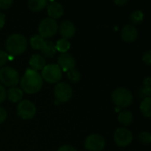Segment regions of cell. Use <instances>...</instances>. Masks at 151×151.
<instances>
[{"label": "cell", "mask_w": 151, "mask_h": 151, "mask_svg": "<svg viewBox=\"0 0 151 151\" xmlns=\"http://www.w3.org/2000/svg\"><path fill=\"white\" fill-rule=\"evenodd\" d=\"M142 60L148 65H150L151 64V50H147L143 53L142 55Z\"/></svg>", "instance_id": "obj_28"}, {"label": "cell", "mask_w": 151, "mask_h": 151, "mask_svg": "<svg viewBox=\"0 0 151 151\" xmlns=\"http://www.w3.org/2000/svg\"><path fill=\"white\" fill-rule=\"evenodd\" d=\"M41 76L50 83H56L62 78V71L57 64H50L42 68Z\"/></svg>", "instance_id": "obj_6"}, {"label": "cell", "mask_w": 151, "mask_h": 151, "mask_svg": "<svg viewBox=\"0 0 151 151\" xmlns=\"http://www.w3.org/2000/svg\"><path fill=\"white\" fill-rule=\"evenodd\" d=\"M55 45H56V50H58V51H60L62 53H65L70 49L71 43L67 39L61 38V39L58 40V42H57V43Z\"/></svg>", "instance_id": "obj_21"}, {"label": "cell", "mask_w": 151, "mask_h": 151, "mask_svg": "<svg viewBox=\"0 0 151 151\" xmlns=\"http://www.w3.org/2000/svg\"><path fill=\"white\" fill-rule=\"evenodd\" d=\"M6 118H7L6 111L4 108L0 107V123H3L4 121H5Z\"/></svg>", "instance_id": "obj_31"}, {"label": "cell", "mask_w": 151, "mask_h": 151, "mask_svg": "<svg viewBox=\"0 0 151 151\" xmlns=\"http://www.w3.org/2000/svg\"><path fill=\"white\" fill-rule=\"evenodd\" d=\"M105 146L104 138L98 134H89L85 139V148L90 151H101Z\"/></svg>", "instance_id": "obj_9"}, {"label": "cell", "mask_w": 151, "mask_h": 151, "mask_svg": "<svg viewBox=\"0 0 151 151\" xmlns=\"http://www.w3.org/2000/svg\"><path fill=\"white\" fill-rule=\"evenodd\" d=\"M40 50L43 57H49V58H52L57 52L56 45L53 43V42L50 40H44L43 44Z\"/></svg>", "instance_id": "obj_16"}, {"label": "cell", "mask_w": 151, "mask_h": 151, "mask_svg": "<svg viewBox=\"0 0 151 151\" xmlns=\"http://www.w3.org/2000/svg\"><path fill=\"white\" fill-rule=\"evenodd\" d=\"M151 95V87L150 86H144L142 87L139 90V96L141 98H145V97H150Z\"/></svg>", "instance_id": "obj_26"}, {"label": "cell", "mask_w": 151, "mask_h": 151, "mask_svg": "<svg viewBox=\"0 0 151 151\" xmlns=\"http://www.w3.org/2000/svg\"><path fill=\"white\" fill-rule=\"evenodd\" d=\"M58 65L60 67L61 71H69L73 69L75 66V59L70 53H62L58 58Z\"/></svg>", "instance_id": "obj_11"}, {"label": "cell", "mask_w": 151, "mask_h": 151, "mask_svg": "<svg viewBox=\"0 0 151 151\" xmlns=\"http://www.w3.org/2000/svg\"><path fill=\"white\" fill-rule=\"evenodd\" d=\"M58 29V25L56 19L51 18H45L41 20L38 26L39 35L42 38L44 37H51L54 35Z\"/></svg>", "instance_id": "obj_5"}, {"label": "cell", "mask_w": 151, "mask_h": 151, "mask_svg": "<svg viewBox=\"0 0 151 151\" xmlns=\"http://www.w3.org/2000/svg\"><path fill=\"white\" fill-rule=\"evenodd\" d=\"M143 85H144V86H150L151 79L150 76H148V77L144 80V81H143Z\"/></svg>", "instance_id": "obj_34"}, {"label": "cell", "mask_w": 151, "mask_h": 151, "mask_svg": "<svg viewBox=\"0 0 151 151\" xmlns=\"http://www.w3.org/2000/svg\"><path fill=\"white\" fill-rule=\"evenodd\" d=\"M45 64V58L41 54H34L29 59V65L31 66V69L36 72L38 70H42V68L46 65Z\"/></svg>", "instance_id": "obj_15"}, {"label": "cell", "mask_w": 151, "mask_h": 151, "mask_svg": "<svg viewBox=\"0 0 151 151\" xmlns=\"http://www.w3.org/2000/svg\"><path fill=\"white\" fill-rule=\"evenodd\" d=\"M134 119V117H133V114L130 111H120V113L119 114V117H118V120L119 121V123H121L122 125L124 126H129L132 121Z\"/></svg>", "instance_id": "obj_18"}, {"label": "cell", "mask_w": 151, "mask_h": 151, "mask_svg": "<svg viewBox=\"0 0 151 151\" xmlns=\"http://www.w3.org/2000/svg\"><path fill=\"white\" fill-rule=\"evenodd\" d=\"M43 42H44V38H42L38 35H35L30 38V45L34 50H41Z\"/></svg>", "instance_id": "obj_22"}, {"label": "cell", "mask_w": 151, "mask_h": 151, "mask_svg": "<svg viewBox=\"0 0 151 151\" xmlns=\"http://www.w3.org/2000/svg\"><path fill=\"white\" fill-rule=\"evenodd\" d=\"M121 38L127 42H132L135 41L138 37V30L135 26L132 24H127L123 27L120 32Z\"/></svg>", "instance_id": "obj_12"}, {"label": "cell", "mask_w": 151, "mask_h": 151, "mask_svg": "<svg viewBox=\"0 0 151 151\" xmlns=\"http://www.w3.org/2000/svg\"><path fill=\"white\" fill-rule=\"evenodd\" d=\"M27 46V38L21 34H12L5 41V48L12 55H19L23 53Z\"/></svg>", "instance_id": "obj_2"}, {"label": "cell", "mask_w": 151, "mask_h": 151, "mask_svg": "<svg viewBox=\"0 0 151 151\" xmlns=\"http://www.w3.org/2000/svg\"><path fill=\"white\" fill-rule=\"evenodd\" d=\"M18 115L23 119H31L36 113L35 105L29 100H22L17 106Z\"/></svg>", "instance_id": "obj_7"}, {"label": "cell", "mask_w": 151, "mask_h": 151, "mask_svg": "<svg viewBox=\"0 0 151 151\" xmlns=\"http://www.w3.org/2000/svg\"><path fill=\"white\" fill-rule=\"evenodd\" d=\"M112 102L119 108H127L133 103V94L126 88H118L111 94Z\"/></svg>", "instance_id": "obj_3"}, {"label": "cell", "mask_w": 151, "mask_h": 151, "mask_svg": "<svg viewBox=\"0 0 151 151\" xmlns=\"http://www.w3.org/2000/svg\"><path fill=\"white\" fill-rule=\"evenodd\" d=\"M12 0H0V9H7L12 5Z\"/></svg>", "instance_id": "obj_29"}, {"label": "cell", "mask_w": 151, "mask_h": 151, "mask_svg": "<svg viewBox=\"0 0 151 151\" xmlns=\"http://www.w3.org/2000/svg\"><path fill=\"white\" fill-rule=\"evenodd\" d=\"M19 81V73L12 66H4L0 69V81L7 87H15Z\"/></svg>", "instance_id": "obj_4"}, {"label": "cell", "mask_w": 151, "mask_h": 151, "mask_svg": "<svg viewBox=\"0 0 151 151\" xmlns=\"http://www.w3.org/2000/svg\"><path fill=\"white\" fill-rule=\"evenodd\" d=\"M67 77L72 82L77 83L81 80V73H80V72L78 70L73 68V69H71V70L67 71Z\"/></svg>", "instance_id": "obj_24"}, {"label": "cell", "mask_w": 151, "mask_h": 151, "mask_svg": "<svg viewBox=\"0 0 151 151\" xmlns=\"http://www.w3.org/2000/svg\"><path fill=\"white\" fill-rule=\"evenodd\" d=\"M114 141L118 146L126 147L132 142L133 134L129 129L126 127L118 128L114 134Z\"/></svg>", "instance_id": "obj_10"}, {"label": "cell", "mask_w": 151, "mask_h": 151, "mask_svg": "<svg viewBox=\"0 0 151 151\" xmlns=\"http://www.w3.org/2000/svg\"><path fill=\"white\" fill-rule=\"evenodd\" d=\"M20 86L22 91L27 94H35L42 88V78L38 72L28 68L20 79Z\"/></svg>", "instance_id": "obj_1"}, {"label": "cell", "mask_w": 151, "mask_h": 151, "mask_svg": "<svg viewBox=\"0 0 151 151\" xmlns=\"http://www.w3.org/2000/svg\"><path fill=\"white\" fill-rule=\"evenodd\" d=\"M58 29H59L60 35L65 39H68V38L73 37L75 34V31H76V27L74 26V24L68 19L63 20L59 24Z\"/></svg>", "instance_id": "obj_13"}, {"label": "cell", "mask_w": 151, "mask_h": 151, "mask_svg": "<svg viewBox=\"0 0 151 151\" xmlns=\"http://www.w3.org/2000/svg\"><path fill=\"white\" fill-rule=\"evenodd\" d=\"M151 98L150 97H145L142 103H141V105H140V109L142 112V114L147 117V118H150L151 116Z\"/></svg>", "instance_id": "obj_19"}, {"label": "cell", "mask_w": 151, "mask_h": 151, "mask_svg": "<svg viewBox=\"0 0 151 151\" xmlns=\"http://www.w3.org/2000/svg\"><path fill=\"white\" fill-rule=\"evenodd\" d=\"M6 96H8V99L13 103L19 102L23 97V91L16 87L10 88L8 91H6Z\"/></svg>", "instance_id": "obj_17"}, {"label": "cell", "mask_w": 151, "mask_h": 151, "mask_svg": "<svg viewBox=\"0 0 151 151\" xmlns=\"http://www.w3.org/2000/svg\"><path fill=\"white\" fill-rule=\"evenodd\" d=\"M114 3L116 4H126L127 3V0H117V1L115 0Z\"/></svg>", "instance_id": "obj_35"}, {"label": "cell", "mask_w": 151, "mask_h": 151, "mask_svg": "<svg viewBox=\"0 0 151 151\" xmlns=\"http://www.w3.org/2000/svg\"><path fill=\"white\" fill-rule=\"evenodd\" d=\"M144 18L143 12L140 10H135L134 11L131 15H130V20L132 21V23L134 24H140L142 22Z\"/></svg>", "instance_id": "obj_23"}, {"label": "cell", "mask_w": 151, "mask_h": 151, "mask_svg": "<svg viewBox=\"0 0 151 151\" xmlns=\"http://www.w3.org/2000/svg\"><path fill=\"white\" fill-rule=\"evenodd\" d=\"M6 98V90L3 85L0 84V104L3 103Z\"/></svg>", "instance_id": "obj_30"}, {"label": "cell", "mask_w": 151, "mask_h": 151, "mask_svg": "<svg viewBox=\"0 0 151 151\" xmlns=\"http://www.w3.org/2000/svg\"><path fill=\"white\" fill-rule=\"evenodd\" d=\"M58 151H77L73 146L71 145H63L61 147H59V149Z\"/></svg>", "instance_id": "obj_32"}, {"label": "cell", "mask_w": 151, "mask_h": 151, "mask_svg": "<svg viewBox=\"0 0 151 151\" xmlns=\"http://www.w3.org/2000/svg\"><path fill=\"white\" fill-rule=\"evenodd\" d=\"M7 60H8V54L4 50H0V67L5 65Z\"/></svg>", "instance_id": "obj_27"}, {"label": "cell", "mask_w": 151, "mask_h": 151, "mask_svg": "<svg viewBox=\"0 0 151 151\" xmlns=\"http://www.w3.org/2000/svg\"><path fill=\"white\" fill-rule=\"evenodd\" d=\"M46 6H47V12H48L50 18L53 19L61 17L64 13V7L58 2L51 1Z\"/></svg>", "instance_id": "obj_14"}, {"label": "cell", "mask_w": 151, "mask_h": 151, "mask_svg": "<svg viewBox=\"0 0 151 151\" xmlns=\"http://www.w3.org/2000/svg\"><path fill=\"white\" fill-rule=\"evenodd\" d=\"M4 23H5V16L2 12H0V28L4 27Z\"/></svg>", "instance_id": "obj_33"}, {"label": "cell", "mask_w": 151, "mask_h": 151, "mask_svg": "<svg viewBox=\"0 0 151 151\" xmlns=\"http://www.w3.org/2000/svg\"><path fill=\"white\" fill-rule=\"evenodd\" d=\"M28 7L35 12L40 11L43 9L47 5V1L46 0H29L28 3Z\"/></svg>", "instance_id": "obj_20"}, {"label": "cell", "mask_w": 151, "mask_h": 151, "mask_svg": "<svg viewBox=\"0 0 151 151\" xmlns=\"http://www.w3.org/2000/svg\"><path fill=\"white\" fill-rule=\"evenodd\" d=\"M54 96L58 102H67L73 96V88L66 82H58L54 88Z\"/></svg>", "instance_id": "obj_8"}, {"label": "cell", "mask_w": 151, "mask_h": 151, "mask_svg": "<svg viewBox=\"0 0 151 151\" xmlns=\"http://www.w3.org/2000/svg\"><path fill=\"white\" fill-rule=\"evenodd\" d=\"M139 141L142 144H149L151 142V134L150 132H142L138 136Z\"/></svg>", "instance_id": "obj_25"}]
</instances>
